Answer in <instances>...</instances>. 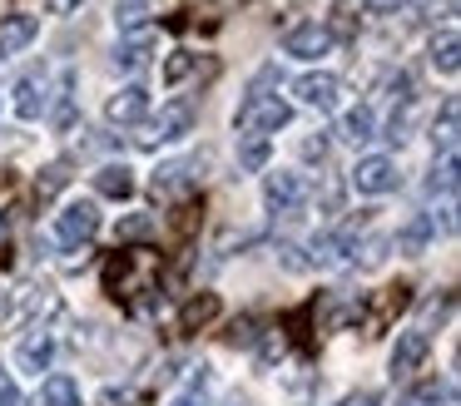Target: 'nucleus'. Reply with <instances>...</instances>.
Listing matches in <instances>:
<instances>
[{
  "mask_svg": "<svg viewBox=\"0 0 461 406\" xmlns=\"http://www.w3.org/2000/svg\"><path fill=\"white\" fill-rule=\"evenodd\" d=\"M95 233H100V203H95V198H70V203L55 213V238H60L65 248H85Z\"/></svg>",
  "mask_w": 461,
  "mask_h": 406,
  "instance_id": "7ed1b4c3",
  "label": "nucleus"
},
{
  "mask_svg": "<svg viewBox=\"0 0 461 406\" xmlns=\"http://www.w3.org/2000/svg\"><path fill=\"white\" fill-rule=\"evenodd\" d=\"M303 158H318V164H322V158H328V139H303Z\"/></svg>",
  "mask_w": 461,
  "mask_h": 406,
  "instance_id": "2f4dec72",
  "label": "nucleus"
},
{
  "mask_svg": "<svg viewBox=\"0 0 461 406\" xmlns=\"http://www.w3.org/2000/svg\"><path fill=\"white\" fill-rule=\"evenodd\" d=\"M149 10H154V0H114V25L134 35V30H144Z\"/></svg>",
  "mask_w": 461,
  "mask_h": 406,
  "instance_id": "b1692460",
  "label": "nucleus"
},
{
  "mask_svg": "<svg viewBox=\"0 0 461 406\" xmlns=\"http://www.w3.org/2000/svg\"><path fill=\"white\" fill-rule=\"evenodd\" d=\"M352 188H357V194H367V198L392 194V188H397V158H387V154H362L357 164H352Z\"/></svg>",
  "mask_w": 461,
  "mask_h": 406,
  "instance_id": "423d86ee",
  "label": "nucleus"
},
{
  "mask_svg": "<svg viewBox=\"0 0 461 406\" xmlns=\"http://www.w3.org/2000/svg\"><path fill=\"white\" fill-rule=\"evenodd\" d=\"M45 5H50V15H75L85 0H45Z\"/></svg>",
  "mask_w": 461,
  "mask_h": 406,
  "instance_id": "f704fd0d",
  "label": "nucleus"
},
{
  "mask_svg": "<svg viewBox=\"0 0 461 406\" xmlns=\"http://www.w3.org/2000/svg\"><path fill=\"white\" fill-rule=\"evenodd\" d=\"M431 243H437V213H411L407 223L397 228V238H392V248H397L402 257L431 253Z\"/></svg>",
  "mask_w": 461,
  "mask_h": 406,
  "instance_id": "9b49d317",
  "label": "nucleus"
},
{
  "mask_svg": "<svg viewBox=\"0 0 461 406\" xmlns=\"http://www.w3.org/2000/svg\"><path fill=\"white\" fill-rule=\"evenodd\" d=\"M362 20H367V0H332V10H328V25H322V30H328V35L332 40H352V35H357V30H362Z\"/></svg>",
  "mask_w": 461,
  "mask_h": 406,
  "instance_id": "dca6fc26",
  "label": "nucleus"
},
{
  "mask_svg": "<svg viewBox=\"0 0 461 406\" xmlns=\"http://www.w3.org/2000/svg\"><path fill=\"white\" fill-rule=\"evenodd\" d=\"M11 109H15V119H41L45 109H50V95H45V79H35V75H25V79H15V89H11Z\"/></svg>",
  "mask_w": 461,
  "mask_h": 406,
  "instance_id": "2eb2a0df",
  "label": "nucleus"
},
{
  "mask_svg": "<svg viewBox=\"0 0 461 406\" xmlns=\"http://www.w3.org/2000/svg\"><path fill=\"white\" fill-rule=\"evenodd\" d=\"M95 194L130 198L134 194V168L130 164H100V168H95Z\"/></svg>",
  "mask_w": 461,
  "mask_h": 406,
  "instance_id": "6ab92c4d",
  "label": "nucleus"
},
{
  "mask_svg": "<svg viewBox=\"0 0 461 406\" xmlns=\"http://www.w3.org/2000/svg\"><path fill=\"white\" fill-rule=\"evenodd\" d=\"M283 55H293V59H322V55H332V35L322 25H298V30H288V35H283Z\"/></svg>",
  "mask_w": 461,
  "mask_h": 406,
  "instance_id": "ddd939ff",
  "label": "nucleus"
},
{
  "mask_svg": "<svg viewBox=\"0 0 461 406\" xmlns=\"http://www.w3.org/2000/svg\"><path fill=\"white\" fill-rule=\"evenodd\" d=\"M437 401H441V386H437V382H421L417 392L402 396V406H437Z\"/></svg>",
  "mask_w": 461,
  "mask_h": 406,
  "instance_id": "c85d7f7f",
  "label": "nucleus"
},
{
  "mask_svg": "<svg viewBox=\"0 0 461 406\" xmlns=\"http://www.w3.org/2000/svg\"><path fill=\"white\" fill-rule=\"evenodd\" d=\"M293 95H298V104H308V109H318V114H328V109H338L342 85H338V75H328V69H308V75L293 79Z\"/></svg>",
  "mask_w": 461,
  "mask_h": 406,
  "instance_id": "6e6552de",
  "label": "nucleus"
},
{
  "mask_svg": "<svg viewBox=\"0 0 461 406\" xmlns=\"http://www.w3.org/2000/svg\"><path fill=\"white\" fill-rule=\"evenodd\" d=\"M427 352H431V332H427V327H402V332H397V342H392L387 372L397 376V382H407L411 372H421Z\"/></svg>",
  "mask_w": 461,
  "mask_h": 406,
  "instance_id": "20e7f679",
  "label": "nucleus"
},
{
  "mask_svg": "<svg viewBox=\"0 0 461 406\" xmlns=\"http://www.w3.org/2000/svg\"><path fill=\"white\" fill-rule=\"evenodd\" d=\"M411 0H367V10H382V15H397V10H407Z\"/></svg>",
  "mask_w": 461,
  "mask_h": 406,
  "instance_id": "72a5a7b5",
  "label": "nucleus"
},
{
  "mask_svg": "<svg viewBox=\"0 0 461 406\" xmlns=\"http://www.w3.org/2000/svg\"><path fill=\"white\" fill-rule=\"evenodd\" d=\"M0 312H5V293H0Z\"/></svg>",
  "mask_w": 461,
  "mask_h": 406,
  "instance_id": "e433bc0d",
  "label": "nucleus"
},
{
  "mask_svg": "<svg viewBox=\"0 0 461 406\" xmlns=\"http://www.w3.org/2000/svg\"><path fill=\"white\" fill-rule=\"evenodd\" d=\"M342 406H377V392H352L342 396Z\"/></svg>",
  "mask_w": 461,
  "mask_h": 406,
  "instance_id": "c9c22d12",
  "label": "nucleus"
},
{
  "mask_svg": "<svg viewBox=\"0 0 461 406\" xmlns=\"http://www.w3.org/2000/svg\"><path fill=\"white\" fill-rule=\"evenodd\" d=\"M382 257H387V238H367V243H362V257H357V263H362V267H377Z\"/></svg>",
  "mask_w": 461,
  "mask_h": 406,
  "instance_id": "c756f323",
  "label": "nucleus"
},
{
  "mask_svg": "<svg viewBox=\"0 0 461 406\" xmlns=\"http://www.w3.org/2000/svg\"><path fill=\"white\" fill-rule=\"evenodd\" d=\"M342 139H348V144H367L372 139V109L367 104H357V109L342 114Z\"/></svg>",
  "mask_w": 461,
  "mask_h": 406,
  "instance_id": "a878e982",
  "label": "nucleus"
},
{
  "mask_svg": "<svg viewBox=\"0 0 461 406\" xmlns=\"http://www.w3.org/2000/svg\"><path fill=\"white\" fill-rule=\"evenodd\" d=\"M35 40H41V15H31V10L0 15V59H15L21 50H31Z\"/></svg>",
  "mask_w": 461,
  "mask_h": 406,
  "instance_id": "1a4fd4ad",
  "label": "nucleus"
},
{
  "mask_svg": "<svg viewBox=\"0 0 461 406\" xmlns=\"http://www.w3.org/2000/svg\"><path fill=\"white\" fill-rule=\"evenodd\" d=\"M213 317H219V297H213V293H203V297H194V302L179 312V327H184V332H194V327L213 322Z\"/></svg>",
  "mask_w": 461,
  "mask_h": 406,
  "instance_id": "393cba45",
  "label": "nucleus"
},
{
  "mask_svg": "<svg viewBox=\"0 0 461 406\" xmlns=\"http://www.w3.org/2000/svg\"><path fill=\"white\" fill-rule=\"evenodd\" d=\"M144 114H149V89L144 85H124L104 99V119L110 124H140Z\"/></svg>",
  "mask_w": 461,
  "mask_h": 406,
  "instance_id": "f8f14e48",
  "label": "nucleus"
},
{
  "mask_svg": "<svg viewBox=\"0 0 461 406\" xmlns=\"http://www.w3.org/2000/svg\"><path fill=\"white\" fill-rule=\"evenodd\" d=\"M35 406H85V392H80V382H75V376L50 372L41 382V392H35Z\"/></svg>",
  "mask_w": 461,
  "mask_h": 406,
  "instance_id": "f3484780",
  "label": "nucleus"
},
{
  "mask_svg": "<svg viewBox=\"0 0 461 406\" xmlns=\"http://www.w3.org/2000/svg\"><path fill=\"white\" fill-rule=\"evenodd\" d=\"M427 10H431V20H447V25H451V15H456V0H427Z\"/></svg>",
  "mask_w": 461,
  "mask_h": 406,
  "instance_id": "473e14b6",
  "label": "nucleus"
},
{
  "mask_svg": "<svg viewBox=\"0 0 461 406\" xmlns=\"http://www.w3.org/2000/svg\"><path fill=\"white\" fill-rule=\"evenodd\" d=\"M268 154H273V139H263V134H239V168H243V174H258V168H268Z\"/></svg>",
  "mask_w": 461,
  "mask_h": 406,
  "instance_id": "aec40b11",
  "label": "nucleus"
},
{
  "mask_svg": "<svg viewBox=\"0 0 461 406\" xmlns=\"http://www.w3.org/2000/svg\"><path fill=\"white\" fill-rule=\"evenodd\" d=\"M55 352H60V342H55L50 327H31V332L21 337V347H15V366L31 372V376H41V372L55 366Z\"/></svg>",
  "mask_w": 461,
  "mask_h": 406,
  "instance_id": "0eeeda50",
  "label": "nucleus"
},
{
  "mask_svg": "<svg viewBox=\"0 0 461 406\" xmlns=\"http://www.w3.org/2000/svg\"><path fill=\"white\" fill-rule=\"evenodd\" d=\"M427 59H431V69H437V75L456 79V69H461V35H456V25H441L437 35H431Z\"/></svg>",
  "mask_w": 461,
  "mask_h": 406,
  "instance_id": "4468645a",
  "label": "nucleus"
},
{
  "mask_svg": "<svg viewBox=\"0 0 461 406\" xmlns=\"http://www.w3.org/2000/svg\"><path fill=\"white\" fill-rule=\"evenodd\" d=\"M159 55V30H134V35H124L120 45H114V69H124V75H134V69H144L149 59Z\"/></svg>",
  "mask_w": 461,
  "mask_h": 406,
  "instance_id": "9d476101",
  "label": "nucleus"
},
{
  "mask_svg": "<svg viewBox=\"0 0 461 406\" xmlns=\"http://www.w3.org/2000/svg\"><path fill=\"white\" fill-rule=\"evenodd\" d=\"M209 396H213V372L209 366H194V376L184 382V392H174L169 406H209Z\"/></svg>",
  "mask_w": 461,
  "mask_h": 406,
  "instance_id": "412c9836",
  "label": "nucleus"
},
{
  "mask_svg": "<svg viewBox=\"0 0 461 406\" xmlns=\"http://www.w3.org/2000/svg\"><path fill=\"white\" fill-rule=\"evenodd\" d=\"M288 119H293V104L278 95H249L233 109V129H239V134H263V139L288 129Z\"/></svg>",
  "mask_w": 461,
  "mask_h": 406,
  "instance_id": "f257e3e1",
  "label": "nucleus"
},
{
  "mask_svg": "<svg viewBox=\"0 0 461 406\" xmlns=\"http://www.w3.org/2000/svg\"><path fill=\"white\" fill-rule=\"evenodd\" d=\"M194 65H199L194 50H174V55L164 59V85H184V79L194 75Z\"/></svg>",
  "mask_w": 461,
  "mask_h": 406,
  "instance_id": "cd10ccee",
  "label": "nucleus"
},
{
  "mask_svg": "<svg viewBox=\"0 0 461 406\" xmlns=\"http://www.w3.org/2000/svg\"><path fill=\"white\" fill-rule=\"evenodd\" d=\"M456 129H461V104H456V99H447V104H441V124H431V139L441 144V154L456 149Z\"/></svg>",
  "mask_w": 461,
  "mask_h": 406,
  "instance_id": "4be33fe9",
  "label": "nucleus"
},
{
  "mask_svg": "<svg viewBox=\"0 0 461 406\" xmlns=\"http://www.w3.org/2000/svg\"><path fill=\"white\" fill-rule=\"evenodd\" d=\"M194 124H199L194 104L174 99V104H164V109H159V119H149V129L140 134V144H144V149H169V144H184V139L194 134Z\"/></svg>",
  "mask_w": 461,
  "mask_h": 406,
  "instance_id": "f03ea898",
  "label": "nucleus"
},
{
  "mask_svg": "<svg viewBox=\"0 0 461 406\" xmlns=\"http://www.w3.org/2000/svg\"><path fill=\"white\" fill-rule=\"evenodd\" d=\"M154 228H159V218H154V213H124L120 223H114V238H124V243H134V238H149Z\"/></svg>",
  "mask_w": 461,
  "mask_h": 406,
  "instance_id": "bb28decb",
  "label": "nucleus"
},
{
  "mask_svg": "<svg viewBox=\"0 0 461 406\" xmlns=\"http://www.w3.org/2000/svg\"><path fill=\"white\" fill-rule=\"evenodd\" d=\"M0 406H21V386L11 382V372H0Z\"/></svg>",
  "mask_w": 461,
  "mask_h": 406,
  "instance_id": "7c9ffc66",
  "label": "nucleus"
},
{
  "mask_svg": "<svg viewBox=\"0 0 461 406\" xmlns=\"http://www.w3.org/2000/svg\"><path fill=\"white\" fill-rule=\"evenodd\" d=\"M203 158H174V164H159L154 168V194H179V188H189V178H199Z\"/></svg>",
  "mask_w": 461,
  "mask_h": 406,
  "instance_id": "a211bd4d",
  "label": "nucleus"
},
{
  "mask_svg": "<svg viewBox=\"0 0 461 406\" xmlns=\"http://www.w3.org/2000/svg\"><path fill=\"white\" fill-rule=\"evenodd\" d=\"M65 184H70V164H45L41 174H35V198H41V203H50Z\"/></svg>",
  "mask_w": 461,
  "mask_h": 406,
  "instance_id": "5701e85b",
  "label": "nucleus"
},
{
  "mask_svg": "<svg viewBox=\"0 0 461 406\" xmlns=\"http://www.w3.org/2000/svg\"><path fill=\"white\" fill-rule=\"evenodd\" d=\"M303 198H308V184H303V174H293V168H273V174L263 178V208H268V213H298Z\"/></svg>",
  "mask_w": 461,
  "mask_h": 406,
  "instance_id": "39448f33",
  "label": "nucleus"
}]
</instances>
